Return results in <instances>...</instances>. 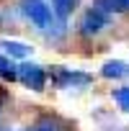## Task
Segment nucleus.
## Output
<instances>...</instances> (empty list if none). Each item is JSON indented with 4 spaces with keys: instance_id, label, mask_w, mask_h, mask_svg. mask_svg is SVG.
<instances>
[{
    "instance_id": "nucleus-1",
    "label": "nucleus",
    "mask_w": 129,
    "mask_h": 131,
    "mask_svg": "<svg viewBox=\"0 0 129 131\" xmlns=\"http://www.w3.org/2000/svg\"><path fill=\"white\" fill-rule=\"evenodd\" d=\"M21 10H23V16H26L36 28H41V31H47V28L52 26V21H54L52 8L44 3V0H23Z\"/></svg>"
},
{
    "instance_id": "nucleus-2",
    "label": "nucleus",
    "mask_w": 129,
    "mask_h": 131,
    "mask_svg": "<svg viewBox=\"0 0 129 131\" xmlns=\"http://www.w3.org/2000/svg\"><path fill=\"white\" fill-rule=\"evenodd\" d=\"M18 80L26 85V88H31V90H44V85H47V72H44V67L41 64H34V62H23V64H18Z\"/></svg>"
},
{
    "instance_id": "nucleus-3",
    "label": "nucleus",
    "mask_w": 129,
    "mask_h": 131,
    "mask_svg": "<svg viewBox=\"0 0 129 131\" xmlns=\"http://www.w3.org/2000/svg\"><path fill=\"white\" fill-rule=\"evenodd\" d=\"M106 26H108V16H106L103 10H98V8L85 10V16H83V34H85V36H96V34H101Z\"/></svg>"
},
{
    "instance_id": "nucleus-4",
    "label": "nucleus",
    "mask_w": 129,
    "mask_h": 131,
    "mask_svg": "<svg viewBox=\"0 0 129 131\" xmlns=\"http://www.w3.org/2000/svg\"><path fill=\"white\" fill-rule=\"evenodd\" d=\"M0 46H3V51L8 54V57H29L31 54V46L29 44H23V41H13V39H3L0 41Z\"/></svg>"
},
{
    "instance_id": "nucleus-5",
    "label": "nucleus",
    "mask_w": 129,
    "mask_h": 131,
    "mask_svg": "<svg viewBox=\"0 0 129 131\" xmlns=\"http://www.w3.org/2000/svg\"><path fill=\"white\" fill-rule=\"evenodd\" d=\"M54 80H57V85L59 88H67V85H72V82H85L88 77L85 75H80V72H70V70H57L54 72Z\"/></svg>"
},
{
    "instance_id": "nucleus-6",
    "label": "nucleus",
    "mask_w": 129,
    "mask_h": 131,
    "mask_svg": "<svg viewBox=\"0 0 129 131\" xmlns=\"http://www.w3.org/2000/svg\"><path fill=\"white\" fill-rule=\"evenodd\" d=\"M0 77L8 80V82L18 80V67H16V64H13L8 57H3V54H0Z\"/></svg>"
},
{
    "instance_id": "nucleus-7",
    "label": "nucleus",
    "mask_w": 129,
    "mask_h": 131,
    "mask_svg": "<svg viewBox=\"0 0 129 131\" xmlns=\"http://www.w3.org/2000/svg\"><path fill=\"white\" fill-rule=\"evenodd\" d=\"M124 72H126V64H124V62H119V59L106 62V64H103V70H101V75H103V77H121Z\"/></svg>"
},
{
    "instance_id": "nucleus-8",
    "label": "nucleus",
    "mask_w": 129,
    "mask_h": 131,
    "mask_svg": "<svg viewBox=\"0 0 129 131\" xmlns=\"http://www.w3.org/2000/svg\"><path fill=\"white\" fill-rule=\"evenodd\" d=\"M78 5V0H52V10L59 16V18H67Z\"/></svg>"
},
{
    "instance_id": "nucleus-9",
    "label": "nucleus",
    "mask_w": 129,
    "mask_h": 131,
    "mask_svg": "<svg viewBox=\"0 0 129 131\" xmlns=\"http://www.w3.org/2000/svg\"><path fill=\"white\" fill-rule=\"evenodd\" d=\"M114 100L119 103L121 111L129 113V88H119V90H114Z\"/></svg>"
},
{
    "instance_id": "nucleus-10",
    "label": "nucleus",
    "mask_w": 129,
    "mask_h": 131,
    "mask_svg": "<svg viewBox=\"0 0 129 131\" xmlns=\"http://www.w3.org/2000/svg\"><path fill=\"white\" fill-rule=\"evenodd\" d=\"M119 8H121V13L129 10V0H119Z\"/></svg>"
},
{
    "instance_id": "nucleus-11",
    "label": "nucleus",
    "mask_w": 129,
    "mask_h": 131,
    "mask_svg": "<svg viewBox=\"0 0 129 131\" xmlns=\"http://www.w3.org/2000/svg\"><path fill=\"white\" fill-rule=\"evenodd\" d=\"M26 131H54V128H26Z\"/></svg>"
}]
</instances>
